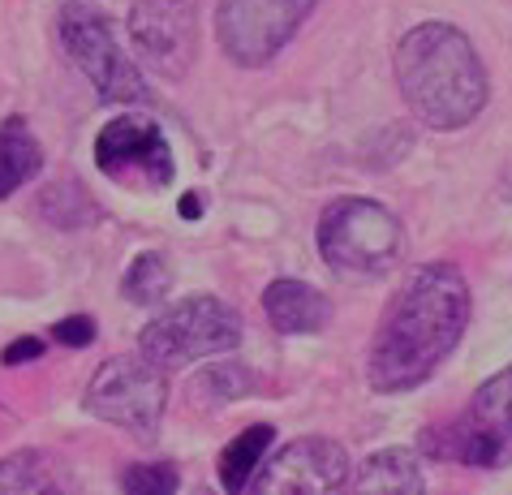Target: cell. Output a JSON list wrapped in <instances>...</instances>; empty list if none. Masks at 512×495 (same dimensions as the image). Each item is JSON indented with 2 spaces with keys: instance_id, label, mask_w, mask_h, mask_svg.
I'll list each match as a JSON object with an SVG mask.
<instances>
[{
  "instance_id": "cell-1",
  "label": "cell",
  "mask_w": 512,
  "mask_h": 495,
  "mask_svg": "<svg viewBox=\"0 0 512 495\" xmlns=\"http://www.w3.org/2000/svg\"><path fill=\"white\" fill-rule=\"evenodd\" d=\"M469 323V285L461 267L452 263H422L405 289L392 297L383 315L366 379L375 392H409L426 384L452 349L461 345Z\"/></svg>"
},
{
  "instance_id": "cell-2",
  "label": "cell",
  "mask_w": 512,
  "mask_h": 495,
  "mask_svg": "<svg viewBox=\"0 0 512 495\" xmlns=\"http://www.w3.org/2000/svg\"><path fill=\"white\" fill-rule=\"evenodd\" d=\"M396 82L431 130H465L491 95L482 56L448 22H422L396 44Z\"/></svg>"
},
{
  "instance_id": "cell-3",
  "label": "cell",
  "mask_w": 512,
  "mask_h": 495,
  "mask_svg": "<svg viewBox=\"0 0 512 495\" xmlns=\"http://www.w3.org/2000/svg\"><path fill=\"white\" fill-rule=\"evenodd\" d=\"M401 220L375 198H336L319 220V254L332 272L379 276L401 263Z\"/></svg>"
},
{
  "instance_id": "cell-4",
  "label": "cell",
  "mask_w": 512,
  "mask_h": 495,
  "mask_svg": "<svg viewBox=\"0 0 512 495\" xmlns=\"http://www.w3.org/2000/svg\"><path fill=\"white\" fill-rule=\"evenodd\" d=\"M61 44L69 61L82 69V78L95 87L99 99L112 104H147V82H142L138 65L125 56L117 31H112L108 13L95 0H61Z\"/></svg>"
},
{
  "instance_id": "cell-5",
  "label": "cell",
  "mask_w": 512,
  "mask_h": 495,
  "mask_svg": "<svg viewBox=\"0 0 512 495\" xmlns=\"http://www.w3.org/2000/svg\"><path fill=\"white\" fill-rule=\"evenodd\" d=\"M241 341V315L220 302V297H186V302L168 306L155 315L142 332V358H151L160 371H177L198 358H216L229 353Z\"/></svg>"
},
{
  "instance_id": "cell-6",
  "label": "cell",
  "mask_w": 512,
  "mask_h": 495,
  "mask_svg": "<svg viewBox=\"0 0 512 495\" xmlns=\"http://www.w3.org/2000/svg\"><path fill=\"white\" fill-rule=\"evenodd\" d=\"M164 405H168V379L160 366L151 358H142V353H134V358L130 353L108 358L87 388V414L138 435L142 444L155 440Z\"/></svg>"
},
{
  "instance_id": "cell-7",
  "label": "cell",
  "mask_w": 512,
  "mask_h": 495,
  "mask_svg": "<svg viewBox=\"0 0 512 495\" xmlns=\"http://www.w3.org/2000/svg\"><path fill=\"white\" fill-rule=\"evenodd\" d=\"M426 444L461 465H482V470L508 465L512 461V362L474 392V401L465 405V414L452 427H444L439 435H426Z\"/></svg>"
},
{
  "instance_id": "cell-8",
  "label": "cell",
  "mask_w": 512,
  "mask_h": 495,
  "mask_svg": "<svg viewBox=\"0 0 512 495\" xmlns=\"http://www.w3.org/2000/svg\"><path fill=\"white\" fill-rule=\"evenodd\" d=\"M319 0H220L216 9V35L229 61L259 69L276 61L280 48L302 31Z\"/></svg>"
},
{
  "instance_id": "cell-9",
  "label": "cell",
  "mask_w": 512,
  "mask_h": 495,
  "mask_svg": "<svg viewBox=\"0 0 512 495\" xmlns=\"http://www.w3.org/2000/svg\"><path fill=\"white\" fill-rule=\"evenodd\" d=\"M95 164L108 181L125 190H164L177 177L173 147L151 117H112L95 138Z\"/></svg>"
},
{
  "instance_id": "cell-10",
  "label": "cell",
  "mask_w": 512,
  "mask_h": 495,
  "mask_svg": "<svg viewBox=\"0 0 512 495\" xmlns=\"http://www.w3.org/2000/svg\"><path fill=\"white\" fill-rule=\"evenodd\" d=\"M198 5L203 0H134L130 9V44L168 82L186 78L198 56Z\"/></svg>"
},
{
  "instance_id": "cell-11",
  "label": "cell",
  "mask_w": 512,
  "mask_h": 495,
  "mask_svg": "<svg viewBox=\"0 0 512 495\" xmlns=\"http://www.w3.org/2000/svg\"><path fill=\"white\" fill-rule=\"evenodd\" d=\"M263 495H284V491H336L349 487V457L336 440L323 435H302V440L284 444L272 461L259 465L250 478Z\"/></svg>"
},
{
  "instance_id": "cell-12",
  "label": "cell",
  "mask_w": 512,
  "mask_h": 495,
  "mask_svg": "<svg viewBox=\"0 0 512 495\" xmlns=\"http://www.w3.org/2000/svg\"><path fill=\"white\" fill-rule=\"evenodd\" d=\"M263 315L280 336H310L327 323L332 302L306 280H272L263 293Z\"/></svg>"
},
{
  "instance_id": "cell-13",
  "label": "cell",
  "mask_w": 512,
  "mask_h": 495,
  "mask_svg": "<svg viewBox=\"0 0 512 495\" xmlns=\"http://www.w3.org/2000/svg\"><path fill=\"white\" fill-rule=\"evenodd\" d=\"M349 487L358 491H422V461L409 448H383L371 452L358 470H349Z\"/></svg>"
},
{
  "instance_id": "cell-14",
  "label": "cell",
  "mask_w": 512,
  "mask_h": 495,
  "mask_svg": "<svg viewBox=\"0 0 512 495\" xmlns=\"http://www.w3.org/2000/svg\"><path fill=\"white\" fill-rule=\"evenodd\" d=\"M44 168V147L22 117L0 121V198H9Z\"/></svg>"
},
{
  "instance_id": "cell-15",
  "label": "cell",
  "mask_w": 512,
  "mask_h": 495,
  "mask_svg": "<svg viewBox=\"0 0 512 495\" xmlns=\"http://www.w3.org/2000/svg\"><path fill=\"white\" fill-rule=\"evenodd\" d=\"M276 431L272 427H246L237 440L220 452V487L224 491H246L250 478L259 474V465L267 461V448H272Z\"/></svg>"
},
{
  "instance_id": "cell-16",
  "label": "cell",
  "mask_w": 512,
  "mask_h": 495,
  "mask_svg": "<svg viewBox=\"0 0 512 495\" xmlns=\"http://www.w3.org/2000/svg\"><path fill=\"white\" fill-rule=\"evenodd\" d=\"M173 289V267L164 263V254L155 250H142L138 259L130 263V272L121 276V293L125 302H138V306H155L164 302V293Z\"/></svg>"
},
{
  "instance_id": "cell-17",
  "label": "cell",
  "mask_w": 512,
  "mask_h": 495,
  "mask_svg": "<svg viewBox=\"0 0 512 495\" xmlns=\"http://www.w3.org/2000/svg\"><path fill=\"white\" fill-rule=\"evenodd\" d=\"M52 474L39 452H13L9 461H0V491H48Z\"/></svg>"
},
{
  "instance_id": "cell-18",
  "label": "cell",
  "mask_w": 512,
  "mask_h": 495,
  "mask_svg": "<svg viewBox=\"0 0 512 495\" xmlns=\"http://www.w3.org/2000/svg\"><path fill=\"white\" fill-rule=\"evenodd\" d=\"M121 487L134 495H173L181 487V478L173 465H134L121 474Z\"/></svg>"
},
{
  "instance_id": "cell-19",
  "label": "cell",
  "mask_w": 512,
  "mask_h": 495,
  "mask_svg": "<svg viewBox=\"0 0 512 495\" xmlns=\"http://www.w3.org/2000/svg\"><path fill=\"white\" fill-rule=\"evenodd\" d=\"M56 341L61 345H91L95 341V323L87 319V315H69V319H61L56 323Z\"/></svg>"
},
{
  "instance_id": "cell-20",
  "label": "cell",
  "mask_w": 512,
  "mask_h": 495,
  "mask_svg": "<svg viewBox=\"0 0 512 495\" xmlns=\"http://www.w3.org/2000/svg\"><path fill=\"white\" fill-rule=\"evenodd\" d=\"M39 353H44V345H39V341H18V345H9V349H5V362H9V366H18V362H35Z\"/></svg>"
},
{
  "instance_id": "cell-21",
  "label": "cell",
  "mask_w": 512,
  "mask_h": 495,
  "mask_svg": "<svg viewBox=\"0 0 512 495\" xmlns=\"http://www.w3.org/2000/svg\"><path fill=\"white\" fill-rule=\"evenodd\" d=\"M181 211H186V216H194V211H203V203H198L194 194H186V198H181Z\"/></svg>"
}]
</instances>
